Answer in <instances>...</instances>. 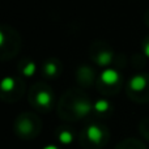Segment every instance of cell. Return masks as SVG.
Returning a JSON list of instances; mask_svg holds the SVG:
<instances>
[{"label":"cell","instance_id":"cell-1","mask_svg":"<svg viewBox=\"0 0 149 149\" xmlns=\"http://www.w3.org/2000/svg\"><path fill=\"white\" fill-rule=\"evenodd\" d=\"M120 79V74H119L118 71L113 70V68H107V70L102 71L101 73V81L106 85H114L119 81Z\"/></svg>","mask_w":149,"mask_h":149},{"label":"cell","instance_id":"cell-2","mask_svg":"<svg viewBox=\"0 0 149 149\" xmlns=\"http://www.w3.org/2000/svg\"><path fill=\"white\" fill-rule=\"evenodd\" d=\"M147 86V79L143 74H135L131 80H130V88L135 92H140Z\"/></svg>","mask_w":149,"mask_h":149},{"label":"cell","instance_id":"cell-3","mask_svg":"<svg viewBox=\"0 0 149 149\" xmlns=\"http://www.w3.org/2000/svg\"><path fill=\"white\" fill-rule=\"evenodd\" d=\"M86 136L90 141L100 143L101 140H102L103 134H102V130H101L98 126H89L86 130Z\"/></svg>","mask_w":149,"mask_h":149},{"label":"cell","instance_id":"cell-4","mask_svg":"<svg viewBox=\"0 0 149 149\" xmlns=\"http://www.w3.org/2000/svg\"><path fill=\"white\" fill-rule=\"evenodd\" d=\"M92 110V105L89 102H85V101H79V102L74 103V111H76L79 115H86L90 113Z\"/></svg>","mask_w":149,"mask_h":149},{"label":"cell","instance_id":"cell-5","mask_svg":"<svg viewBox=\"0 0 149 149\" xmlns=\"http://www.w3.org/2000/svg\"><path fill=\"white\" fill-rule=\"evenodd\" d=\"M36 101L41 106H49L51 102V94L49 92H39L36 95Z\"/></svg>","mask_w":149,"mask_h":149},{"label":"cell","instance_id":"cell-6","mask_svg":"<svg viewBox=\"0 0 149 149\" xmlns=\"http://www.w3.org/2000/svg\"><path fill=\"white\" fill-rule=\"evenodd\" d=\"M111 60H113V54L109 51H102L98 54L97 56V63L100 65H107L111 63Z\"/></svg>","mask_w":149,"mask_h":149},{"label":"cell","instance_id":"cell-7","mask_svg":"<svg viewBox=\"0 0 149 149\" xmlns=\"http://www.w3.org/2000/svg\"><path fill=\"white\" fill-rule=\"evenodd\" d=\"M15 86H16V81H15V79H13V77L7 76V77H4V79H3L1 89L4 90V92H10V90L15 89Z\"/></svg>","mask_w":149,"mask_h":149},{"label":"cell","instance_id":"cell-8","mask_svg":"<svg viewBox=\"0 0 149 149\" xmlns=\"http://www.w3.org/2000/svg\"><path fill=\"white\" fill-rule=\"evenodd\" d=\"M109 109H110V102L107 100H98L94 103V110L98 111V113H105Z\"/></svg>","mask_w":149,"mask_h":149},{"label":"cell","instance_id":"cell-9","mask_svg":"<svg viewBox=\"0 0 149 149\" xmlns=\"http://www.w3.org/2000/svg\"><path fill=\"white\" fill-rule=\"evenodd\" d=\"M59 140L63 144H70L73 140V136L70 131H63V132H60V135H59Z\"/></svg>","mask_w":149,"mask_h":149},{"label":"cell","instance_id":"cell-10","mask_svg":"<svg viewBox=\"0 0 149 149\" xmlns=\"http://www.w3.org/2000/svg\"><path fill=\"white\" fill-rule=\"evenodd\" d=\"M36 70H37V67H36V64L34 63H28V64L24 67V70H22V72L25 76H33L34 73H36Z\"/></svg>","mask_w":149,"mask_h":149},{"label":"cell","instance_id":"cell-11","mask_svg":"<svg viewBox=\"0 0 149 149\" xmlns=\"http://www.w3.org/2000/svg\"><path fill=\"white\" fill-rule=\"evenodd\" d=\"M45 71H46V73L49 74V76H54V74L58 72V67L52 62H50L45 65Z\"/></svg>","mask_w":149,"mask_h":149},{"label":"cell","instance_id":"cell-12","mask_svg":"<svg viewBox=\"0 0 149 149\" xmlns=\"http://www.w3.org/2000/svg\"><path fill=\"white\" fill-rule=\"evenodd\" d=\"M20 128H21V131H22L24 134H28V132L31 130V126L28 123V122H24V123H21Z\"/></svg>","mask_w":149,"mask_h":149},{"label":"cell","instance_id":"cell-13","mask_svg":"<svg viewBox=\"0 0 149 149\" xmlns=\"http://www.w3.org/2000/svg\"><path fill=\"white\" fill-rule=\"evenodd\" d=\"M144 54L149 58V43H147V45L144 46Z\"/></svg>","mask_w":149,"mask_h":149},{"label":"cell","instance_id":"cell-14","mask_svg":"<svg viewBox=\"0 0 149 149\" xmlns=\"http://www.w3.org/2000/svg\"><path fill=\"white\" fill-rule=\"evenodd\" d=\"M4 33L3 31H0V45H4Z\"/></svg>","mask_w":149,"mask_h":149},{"label":"cell","instance_id":"cell-15","mask_svg":"<svg viewBox=\"0 0 149 149\" xmlns=\"http://www.w3.org/2000/svg\"><path fill=\"white\" fill-rule=\"evenodd\" d=\"M43 149H58V147H55V145H47V147H45Z\"/></svg>","mask_w":149,"mask_h":149}]
</instances>
